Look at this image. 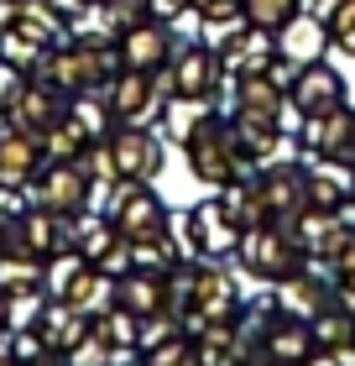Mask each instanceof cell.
Masks as SVG:
<instances>
[{
  "label": "cell",
  "mask_w": 355,
  "mask_h": 366,
  "mask_svg": "<svg viewBox=\"0 0 355 366\" xmlns=\"http://www.w3.org/2000/svg\"><path fill=\"white\" fill-rule=\"evenodd\" d=\"M189 168L204 178V183H235V178L251 168V152H241L235 126L204 115V121L194 126V137H189Z\"/></svg>",
  "instance_id": "6da1fadb"
},
{
  "label": "cell",
  "mask_w": 355,
  "mask_h": 366,
  "mask_svg": "<svg viewBox=\"0 0 355 366\" xmlns=\"http://www.w3.org/2000/svg\"><path fill=\"white\" fill-rule=\"evenodd\" d=\"M110 220H115V230H121L131 246L167 236V214H162V204H157V194H146L136 178L110 183Z\"/></svg>",
  "instance_id": "7a4b0ae2"
},
{
  "label": "cell",
  "mask_w": 355,
  "mask_h": 366,
  "mask_svg": "<svg viewBox=\"0 0 355 366\" xmlns=\"http://www.w3.org/2000/svg\"><path fill=\"white\" fill-rule=\"evenodd\" d=\"M26 199L37 209H53V214H79V209H89L94 183L79 162H42V173L26 183Z\"/></svg>",
  "instance_id": "3957f363"
},
{
  "label": "cell",
  "mask_w": 355,
  "mask_h": 366,
  "mask_svg": "<svg viewBox=\"0 0 355 366\" xmlns=\"http://www.w3.org/2000/svg\"><path fill=\"white\" fill-rule=\"evenodd\" d=\"M63 115H69V94L26 74L21 94H16L11 105H6V126H11V131H26V137H37V142H42L47 131L63 121Z\"/></svg>",
  "instance_id": "277c9868"
},
{
  "label": "cell",
  "mask_w": 355,
  "mask_h": 366,
  "mask_svg": "<svg viewBox=\"0 0 355 366\" xmlns=\"http://www.w3.org/2000/svg\"><path fill=\"white\" fill-rule=\"evenodd\" d=\"M105 99H110V115L121 126H146L157 110H167V99L157 94V84H151V74L141 69H121L105 84Z\"/></svg>",
  "instance_id": "5b68a950"
},
{
  "label": "cell",
  "mask_w": 355,
  "mask_h": 366,
  "mask_svg": "<svg viewBox=\"0 0 355 366\" xmlns=\"http://www.w3.org/2000/svg\"><path fill=\"white\" fill-rule=\"evenodd\" d=\"M298 252H303V246L293 236H282V230H272V225H256V230H246V236H241L246 267L261 272V277H272V282L298 272Z\"/></svg>",
  "instance_id": "8992f818"
},
{
  "label": "cell",
  "mask_w": 355,
  "mask_h": 366,
  "mask_svg": "<svg viewBox=\"0 0 355 366\" xmlns=\"http://www.w3.org/2000/svg\"><path fill=\"white\" fill-rule=\"evenodd\" d=\"M105 142H110V157H115V178L146 183V178L162 173V147H157V137H146L141 126H121V131H110Z\"/></svg>",
  "instance_id": "52a82bcc"
},
{
  "label": "cell",
  "mask_w": 355,
  "mask_h": 366,
  "mask_svg": "<svg viewBox=\"0 0 355 366\" xmlns=\"http://www.w3.org/2000/svg\"><path fill=\"white\" fill-rule=\"evenodd\" d=\"M115 47H121V69H141V74H157L167 58H173V31H167L162 21H136L126 26L121 37H115Z\"/></svg>",
  "instance_id": "ba28073f"
},
{
  "label": "cell",
  "mask_w": 355,
  "mask_h": 366,
  "mask_svg": "<svg viewBox=\"0 0 355 366\" xmlns=\"http://www.w3.org/2000/svg\"><path fill=\"white\" fill-rule=\"evenodd\" d=\"M287 105H298V115H324L334 105H345V79L314 58V63H303V69H298L293 89H287Z\"/></svg>",
  "instance_id": "9c48e42d"
},
{
  "label": "cell",
  "mask_w": 355,
  "mask_h": 366,
  "mask_svg": "<svg viewBox=\"0 0 355 366\" xmlns=\"http://www.w3.org/2000/svg\"><path fill=\"white\" fill-rule=\"evenodd\" d=\"M42 162H47V152H42L37 137L11 131V126L0 131V189H26L42 173Z\"/></svg>",
  "instance_id": "30bf717a"
},
{
  "label": "cell",
  "mask_w": 355,
  "mask_h": 366,
  "mask_svg": "<svg viewBox=\"0 0 355 366\" xmlns=\"http://www.w3.org/2000/svg\"><path fill=\"white\" fill-rule=\"evenodd\" d=\"M189 241H194V252H204V257H230V252H241V225L225 214V204H204V209H194L189 214Z\"/></svg>",
  "instance_id": "8fae6325"
},
{
  "label": "cell",
  "mask_w": 355,
  "mask_h": 366,
  "mask_svg": "<svg viewBox=\"0 0 355 366\" xmlns=\"http://www.w3.org/2000/svg\"><path fill=\"white\" fill-rule=\"evenodd\" d=\"M303 142H309L319 157H345L355 147V115L345 105H334L324 115H303Z\"/></svg>",
  "instance_id": "7c38bea8"
},
{
  "label": "cell",
  "mask_w": 355,
  "mask_h": 366,
  "mask_svg": "<svg viewBox=\"0 0 355 366\" xmlns=\"http://www.w3.org/2000/svg\"><path fill=\"white\" fill-rule=\"evenodd\" d=\"M167 69H173V84H178V94H209V89L219 84V58L209 53V47H199V42H183V47H173Z\"/></svg>",
  "instance_id": "4fadbf2b"
},
{
  "label": "cell",
  "mask_w": 355,
  "mask_h": 366,
  "mask_svg": "<svg viewBox=\"0 0 355 366\" xmlns=\"http://www.w3.org/2000/svg\"><path fill=\"white\" fill-rule=\"evenodd\" d=\"M282 89L277 74H235V115H251V121H277L282 126Z\"/></svg>",
  "instance_id": "5bb4252c"
},
{
  "label": "cell",
  "mask_w": 355,
  "mask_h": 366,
  "mask_svg": "<svg viewBox=\"0 0 355 366\" xmlns=\"http://www.w3.org/2000/svg\"><path fill=\"white\" fill-rule=\"evenodd\" d=\"M324 42H329V26L319 21V16H293L282 31H277V47H282V58L293 63V69H303V63H314L319 53H324Z\"/></svg>",
  "instance_id": "9a60e30c"
},
{
  "label": "cell",
  "mask_w": 355,
  "mask_h": 366,
  "mask_svg": "<svg viewBox=\"0 0 355 366\" xmlns=\"http://www.w3.org/2000/svg\"><path fill=\"white\" fill-rule=\"evenodd\" d=\"M6 26L26 31V37H31V42H42V47H58L63 37H69V21L58 16L53 0H21V6L11 11V21H6Z\"/></svg>",
  "instance_id": "2e32d148"
},
{
  "label": "cell",
  "mask_w": 355,
  "mask_h": 366,
  "mask_svg": "<svg viewBox=\"0 0 355 366\" xmlns=\"http://www.w3.org/2000/svg\"><path fill=\"white\" fill-rule=\"evenodd\" d=\"M256 189L272 214H298L309 204V173H298V168H266Z\"/></svg>",
  "instance_id": "e0dca14e"
},
{
  "label": "cell",
  "mask_w": 355,
  "mask_h": 366,
  "mask_svg": "<svg viewBox=\"0 0 355 366\" xmlns=\"http://www.w3.org/2000/svg\"><path fill=\"white\" fill-rule=\"evenodd\" d=\"M266 345H272L277 366H303L314 356V330H309V320H282V325H272Z\"/></svg>",
  "instance_id": "ac0fdd59"
},
{
  "label": "cell",
  "mask_w": 355,
  "mask_h": 366,
  "mask_svg": "<svg viewBox=\"0 0 355 366\" xmlns=\"http://www.w3.org/2000/svg\"><path fill=\"white\" fill-rule=\"evenodd\" d=\"M89 142H94V137H89V131H84V126L74 121V110H69V115H63V121H58L53 131H47V137H42V152H47V162H74V157H79Z\"/></svg>",
  "instance_id": "d6986e66"
},
{
  "label": "cell",
  "mask_w": 355,
  "mask_h": 366,
  "mask_svg": "<svg viewBox=\"0 0 355 366\" xmlns=\"http://www.w3.org/2000/svg\"><path fill=\"white\" fill-rule=\"evenodd\" d=\"M42 53H47V47H42V42H31L26 31H16V26H0V63H11V69L31 74V69L42 63Z\"/></svg>",
  "instance_id": "ffe728a7"
},
{
  "label": "cell",
  "mask_w": 355,
  "mask_h": 366,
  "mask_svg": "<svg viewBox=\"0 0 355 366\" xmlns=\"http://www.w3.org/2000/svg\"><path fill=\"white\" fill-rule=\"evenodd\" d=\"M47 309V288H21V293H6V330H37Z\"/></svg>",
  "instance_id": "44dd1931"
},
{
  "label": "cell",
  "mask_w": 355,
  "mask_h": 366,
  "mask_svg": "<svg viewBox=\"0 0 355 366\" xmlns=\"http://www.w3.org/2000/svg\"><path fill=\"white\" fill-rule=\"evenodd\" d=\"M298 11H303V0H246V21L266 26V31H282Z\"/></svg>",
  "instance_id": "7402d4cb"
},
{
  "label": "cell",
  "mask_w": 355,
  "mask_h": 366,
  "mask_svg": "<svg viewBox=\"0 0 355 366\" xmlns=\"http://www.w3.org/2000/svg\"><path fill=\"white\" fill-rule=\"evenodd\" d=\"M110 356H115V345L105 335H94V325H89V335L63 351V366H110Z\"/></svg>",
  "instance_id": "603a6c76"
},
{
  "label": "cell",
  "mask_w": 355,
  "mask_h": 366,
  "mask_svg": "<svg viewBox=\"0 0 355 366\" xmlns=\"http://www.w3.org/2000/svg\"><path fill=\"white\" fill-rule=\"evenodd\" d=\"M11 356L21 366H42V361H58L53 345L42 340V330H11Z\"/></svg>",
  "instance_id": "cb8c5ba5"
},
{
  "label": "cell",
  "mask_w": 355,
  "mask_h": 366,
  "mask_svg": "<svg viewBox=\"0 0 355 366\" xmlns=\"http://www.w3.org/2000/svg\"><path fill=\"white\" fill-rule=\"evenodd\" d=\"M105 16H110V26H115V37H121L126 26H136L151 16V0H105Z\"/></svg>",
  "instance_id": "d4e9b609"
},
{
  "label": "cell",
  "mask_w": 355,
  "mask_h": 366,
  "mask_svg": "<svg viewBox=\"0 0 355 366\" xmlns=\"http://www.w3.org/2000/svg\"><path fill=\"white\" fill-rule=\"evenodd\" d=\"M314 335L324 340V345H334V351H340V345H350L355 325L345 320V314H319V320H314Z\"/></svg>",
  "instance_id": "484cf974"
},
{
  "label": "cell",
  "mask_w": 355,
  "mask_h": 366,
  "mask_svg": "<svg viewBox=\"0 0 355 366\" xmlns=\"http://www.w3.org/2000/svg\"><path fill=\"white\" fill-rule=\"evenodd\" d=\"M21 84H26V74L11 69V63H0V115H6V105H11L16 94H21Z\"/></svg>",
  "instance_id": "4316f807"
},
{
  "label": "cell",
  "mask_w": 355,
  "mask_h": 366,
  "mask_svg": "<svg viewBox=\"0 0 355 366\" xmlns=\"http://www.w3.org/2000/svg\"><path fill=\"white\" fill-rule=\"evenodd\" d=\"M183 6H189V0H151V11H157L162 21H173V16H178Z\"/></svg>",
  "instance_id": "83f0119b"
},
{
  "label": "cell",
  "mask_w": 355,
  "mask_h": 366,
  "mask_svg": "<svg viewBox=\"0 0 355 366\" xmlns=\"http://www.w3.org/2000/svg\"><path fill=\"white\" fill-rule=\"evenodd\" d=\"M0 366H21V361L11 356V330H0Z\"/></svg>",
  "instance_id": "f1b7e54d"
},
{
  "label": "cell",
  "mask_w": 355,
  "mask_h": 366,
  "mask_svg": "<svg viewBox=\"0 0 355 366\" xmlns=\"http://www.w3.org/2000/svg\"><path fill=\"white\" fill-rule=\"evenodd\" d=\"M303 366H340V356H334V351H329V356H309Z\"/></svg>",
  "instance_id": "f546056e"
},
{
  "label": "cell",
  "mask_w": 355,
  "mask_h": 366,
  "mask_svg": "<svg viewBox=\"0 0 355 366\" xmlns=\"http://www.w3.org/2000/svg\"><path fill=\"white\" fill-rule=\"evenodd\" d=\"M21 6V0H0V21H11V11Z\"/></svg>",
  "instance_id": "4dcf8cb0"
},
{
  "label": "cell",
  "mask_w": 355,
  "mask_h": 366,
  "mask_svg": "<svg viewBox=\"0 0 355 366\" xmlns=\"http://www.w3.org/2000/svg\"><path fill=\"white\" fill-rule=\"evenodd\" d=\"M340 47H345V53H355V26H350L345 37H340Z\"/></svg>",
  "instance_id": "1f68e13d"
},
{
  "label": "cell",
  "mask_w": 355,
  "mask_h": 366,
  "mask_svg": "<svg viewBox=\"0 0 355 366\" xmlns=\"http://www.w3.org/2000/svg\"><path fill=\"white\" fill-rule=\"evenodd\" d=\"M0 330H6V288H0Z\"/></svg>",
  "instance_id": "d6a6232c"
},
{
  "label": "cell",
  "mask_w": 355,
  "mask_h": 366,
  "mask_svg": "<svg viewBox=\"0 0 355 366\" xmlns=\"http://www.w3.org/2000/svg\"><path fill=\"white\" fill-rule=\"evenodd\" d=\"M194 6H199V11H204V6H209V0H194Z\"/></svg>",
  "instance_id": "836d02e7"
},
{
  "label": "cell",
  "mask_w": 355,
  "mask_h": 366,
  "mask_svg": "<svg viewBox=\"0 0 355 366\" xmlns=\"http://www.w3.org/2000/svg\"><path fill=\"white\" fill-rule=\"evenodd\" d=\"M42 366H53V361H42Z\"/></svg>",
  "instance_id": "e575fe53"
}]
</instances>
